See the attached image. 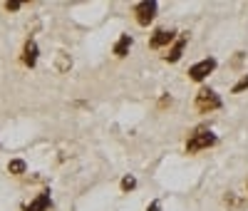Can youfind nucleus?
I'll return each instance as SVG.
<instances>
[{
	"label": "nucleus",
	"mask_w": 248,
	"mask_h": 211,
	"mask_svg": "<svg viewBox=\"0 0 248 211\" xmlns=\"http://www.w3.org/2000/svg\"><path fill=\"white\" fill-rule=\"evenodd\" d=\"M70 67H72V57L65 55V52H60L57 55V72H67Z\"/></svg>",
	"instance_id": "obj_11"
},
{
	"label": "nucleus",
	"mask_w": 248,
	"mask_h": 211,
	"mask_svg": "<svg viewBox=\"0 0 248 211\" xmlns=\"http://www.w3.org/2000/svg\"><path fill=\"white\" fill-rule=\"evenodd\" d=\"M186 42H189V32H181V35L174 40L169 55H164V60H167V62H179L181 55H184V50H186Z\"/></svg>",
	"instance_id": "obj_6"
},
{
	"label": "nucleus",
	"mask_w": 248,
	"mask_h": 211,
	"mask_svg": "<svg viewBox=\"0 0 248 211\" xmlns=\"http://www.w3.org/2000/svg\"><path fill=\"white\" fill-rule=\"evenodd\" d=\"M134 186H137V179L134 177H124L122 179V192H132Z\"/></svg>",
	"instance_id": "obj_14"
},
{
	"label": "nucleus",
	"mask_w": 248,
	"mask_h": 211,
	"mask_svg": "<svg viewBox=\"0 0 248 211\" xmlns=\"http://www.w3.org/2000/svg\"><path fill=\"white\" fill-rule=\"evenodd\" d=\"M214 70H216V60H214V57H206V60H201V62H196V65L189 67V80L203 82Z\"/></svg>",
	"instance_id": "obj_4"
},
{
	"label": "nucleus",
	"mask_w": 248,
	"mask_h": 211,
	"mask_svg": "<svg viewBox=\"0 0 248 211\" xmlns=\"http://www.w3.org/2000/svg\"><path fill=\"white\" fill-rule=\"evenodd\" d=\"M196 112H201V114H209V112H214V110H218L221 107V97L211 90V87H201L199 92H196Z\"/></svg>",
	"instance_id": "obj_2"
},
{
	"label": "nucleus",
	"mask_w": 248,
	"mask_h": 211,
	"mask_svg": "<svg viewBox=\"0 0 248 211\" xmlns=\"http://www.w3.org/2000/svg\"><path fill=\"white\" fill-rule=\"evenodd\" d=\"M159 209H161V204H159V201H152V204H149V209H147V211H159Z\"/></svg>",
	"instance_id": "obj_16"
},
{
	"label": "nucleus",
	"mask_w": 248,
	"mask_h": 211,
	"mask_svg": "<svg viewBox=\"0 0 248 211\" xmlns=\"http://www.w3.org/2000/svg\"><path fill=\"white\" fill-rule=\"evenodd\" d=\"M216 134L209 132V130H199L189 137V142H186V152L189 154H196V152H203V149H211V146L216 144Z\"/></svg>",
	"instance_id": "obj_1"
},
{
	"label": "nucleus",
	"mask_w": 248,
	"mask_h": 211,
	"mask_svg": "<svg viewBox=\"0 0 248 211\" xmlns=\"http://www.w3.org/2000/svg\"><path fill=\"white\" fill-rule=\"evenodd\" d=\"M25 169H28V164H25L23 159H10V164H8V172H10V174H15V177L25 174Z\"/></svg>",
	"instance_id": "obj_10"
},
{
	"label": "nucleus",
	"mask_w": 248,
	"mask_h": 211,
	"mask_svg": "<svg viewBox=\"0 0 248 211\" xmlns=\"http://www.w3.org/2000/svg\"><path fill=\"white\" fill-rule=\"evenodd\" d=\"M23 62H25L28 67H35L37 65V42L32 37L25 42V48H23Z\"/></svg>",
	"instance_id": "obj_7"
},
{
	"label": "nucleus",
	"mask_w": 248,
	"mask_h": 211,
	"mask_svg": "<svg viewBox=\"0 0 248 211\" xmlns=\"http://www.w3.org/2000/svg\"><path fill=\"white\" fill-rule=\"evenodd\" d=\"M243 90H248V75H246V77H241V80L233 84V90H231V92H233V95H241Z\"/></svg>",
	"instance_id": "obj_13"
},
{
	"label": "nucleus",
	"mask_w": 248,
	"mask_h": 211,
	"mask_svg": "<svg viewBox=\"0 0 248 211\" xmlns=\"http://www.w3.org/2000/svg\"><path fill=\"white\" fill-rule=\"evenodd\" d=\"M20 5H23V3H5V10H20Z\"/></svg>",
	"instance_id": "obj_15"
},
{
	"label": "nucleus",
	"mask_w": 248,
	"mask_h": 211,
	"mask_svg": "<svg viewBox=\"0 0 248 211\" xmlns=\"http://www.w3.org/2000/svg\"><path fill=\"white\" fill-rule=\"evenodd\" d=\"M50 204H52L50 194H47V192H43V194H37V196L25 206V211H47V209H50Z\"/></svg>",
	"instance_id": "obj_8"
},
{
	"label": "nucleus",
	"mask_w": 248,
	"mask_h": 211,
	"mask_svg": "<svg viewBox=\"0 0 248 211\" xmlns=\"http://www.w3.org/2000/svg\"><path fill=\"white\" fill-rule=\"evenodd\" d=\"M223 204L229 206V209H243V201H241V199H238L233 192H229V194L223 196Z\"/></svg>",
	"instance_id": "obj_12"
},
{
	"label": "nucleus",
	"mask_w": 248,
	"mask_h": 211,
	"mask_svg": "<svg viewBox=\"0 0 248 211\" xmlns=\"http://www.w3.org/2000/svg\"><path fill=\"white\" fill-rule=\"evenodd\" d=\"M174 37H176V32L174 30H156L154 35H152V40H149V48L152 50H159V48H167V45H171L174 42Z\"/></svg>",
	"instance_id": "obj_5"
},
{
	"label": "nucleus",
	"mask_w": 248,
	"mask_h": 211,
	"mask_svg": "<svg viewBox=\"0 0 248 211\" xmlns=\"http://www.w3.org/2000/svg\"><path fill=\"white\" fill-rule=\"evenodd\" d=\"M134 15H137V23L141 28H147L149 23H154V17H156V0H141V3H137Z\"/></svg>",
	"instance_id": "obj_3"
},
{
	"label": "nucleus",
	"mask_w": 248,
	"mask_h": 211,
	"mask_svg": "<svg viewBox=\"0 0 248 211\" xmlns=\"http://www.w3.org/2000/svg\"><path fill=\"white\" fill-rule=\"evenodd\" d=\"M129 48H132V37H129V35H122V37L117 40V45H114V55H117V57H127Z\"/></svg>",
	"instance_id": "obj_9"
}]
</instances>
